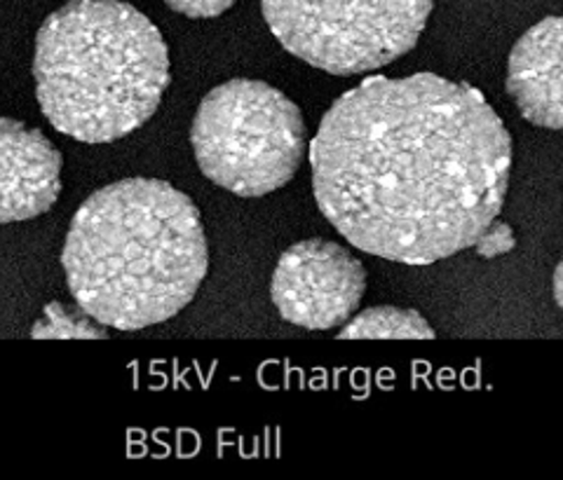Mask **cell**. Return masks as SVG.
Listing matches in <instances>:
<instances>
[{
	"mask_svg": "<svg viewBox=\"0 0 563 480\" xmlns=\"http://www.w3.org/2000/svg\"><path fill=\"white\" fill-rule=\"evenodd\" d=\"M434 0H261L275 38L331 76H357L411 52Z\"/></svg>",
	"mask_w": 563,
	"mask_h": 480,
	"instance_id": "5b68a950",
	"label": "cell"
},
{
	"mask_svg": "<svg viewBox=\"0 0 563 480\" xmlns=\"http://www.w3.org/2000/svg\"><path fill=\"white\" fill-rule=\"evenodd\" d=\"M238 0H165V5L176 14L190 16V20H214L231 10Z\"/></svg>",
	"mask_w": 563,
	"mask_h": 480,
	"instance_id": "8fae6325",
	"label": "cell"
},
{
	"mask_svg": "<svg viewBox=\"0 0 563 480\" xmlns=\"http://www.w3.org/2000/svg\"><path fill=\"white\" fill-rule=\"evenodd\" d=\"M507 92L523 120L563 130V16L528 29L507 59Z\"/></svg>",
	"mask_w": 563,
	"mask_h": 480,
	"instance_id": "ba28073f",
	"label": "cell"
},
{
	"mask_svg": "<svg viewBox=\"0 0 563 480\" xmlns=\"http://www.w3.org/2000/svg\"><path fill=\"white\" fill-rule=\"evenodd\" d=\"M198 167L211 183L240 198L287 186L308 150L301 109L261 80H228L198 105L190 127Z\"/></svg>",
	"mask_w": 563,
	"mask_h": 480,
	"instance_id": "277c9868",
	"label": "cell"
},
{
	"mask_svg": "<svg viewBox=\"0 0 563 480\" xmlns=\"http://www.w3.org/2000/svg\"><path fill=\"white\" fill-rule=\"evenodd\" d=\"M78 308L115 331H141L179 314L209 270L200 211L157 179H125L90 194L62 252Z\"/></svg>",
	"mask_w": 563,
	"mask_h": 480,
	"instance_id": "7a4b0ae2",
	"label": "cell"
},
{
	"mask_svg": "<svg viewBox=\"0 0 563 480\" xmlns=\"http://www.w3.org/2000/svg\"><path fill=\"white\" fill-rule=\"evenodd\" d=\"M99 324L95 316L87 314L82 308L74 310L62 302H52L45 308V314L38 324L33 326V337H106L109 333Z\"/></svg>",
	"mask_w": 563,
	"mask_h": 480,
	"instance_id": "30bf717a",
	"label": "cell"
},
{
	"mask_svg": "<svg viewBox=\"0 0 563 480\" xmlns=\"http://www.w3.org/2000/svg\"><path fill=\"white\" fill-rule=\"evenodd\" d=\"M366 291L364 265L345 246L306 239L279 256L271 298L285 322L308 331L343 328Z\"/></svg>",
	"mask_w": 563,
	"mask_h": 480,
	"instance_id": "8992f818",
	"label": "cell"
},
{
	"mask_svg": "<svg viewBox=\"0 0 563 480\" xmlns=\"http://www.w3.org/2000/svg\"><path fill=\"white\" fill-rule=\"evenodd\" d=\"M341 341H432V326L416 310L372 308L364 310L339 333Z\"/></svg>",
	"mask_w": 563,
	"mask_h": 480,
	"instance_id": "9c48e42d",
	"label": "cell"
},
{
	"mask_svg": "<svg viewBox=\"0 0 563 480\" xmlns=\"http://www.w3.org/2000/svg\"><path fill=\"white\" fill-rule=\"evenodd\" d=\"M552 291H554V300H556V305L563 310V260L556 265V270H554V279H552Z\"/></svg>",
	"mask_w": 563,
	"mask_h": 480,
	"instance_id": "7c38bea8",
	"label": "cell"
},
{
	"mask_svg": "<svg viewBox=\"0 0 563 480\" xmlns=\"http://www.w3.org/2000/svg\"><path fill=\"white\" fill-rule=\"evenodd\" d=\"M62 192V153L24 122L0 118V223L47 213Z\"/></svg>",
	"mask_w": 563,
	"mask_h": 480,
	"instance_id": "52a82bcc",
	"label": "cell"
},
{
	"mask_svg": "<svg viewBox=\"0 0 563 480\" xmlns=\"http://www.w3.org/2000/svg\"><path fill=\"white\" fill-rule=\"evenodd\" d=\"M310 167L317 206L352 246L430 265L498 221L512 138L472 85L372 76L331 103Z\"/></svg>",
	"mask_w": 563,
	"mask_h": 480,
	"instance_id": "6da1fadb",
	"label": "cell"
},
{
	"mask_svg": "<svg viewBox=\"0 0 563 480\" xmlns=\"http://www.w3.org/2000/svg\"><path fill=\"white\" fill-rule=\"evenodd\" d=\"M35 99L82 144H111L146 124L169 87L163 33L122 0H68L35 35Z\"/></svg>",
	"mask_w": 563,
	"mask_h": 480,
	"instance_id": "3957f363",
	"label": "cell"
}]
</instances>
